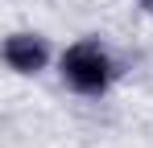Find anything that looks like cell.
<instances>
[{
	"mask_svg": "<svg viewBox=\"0 0 153 148\" xmlns=\"http://www.w3.org/2000/svg\"><path fill=\"white\" fill-rule=\"evenodd\" d=\"M4 62H8V70H17V74H37V70H46V62H50V45L37 33H13L4 41Z\"/></svg>",
	"mask_w": 153,
	"mask_h": 148,
	"instance_id": "cell-2",
	"label": "cell"
},
{
	"mask_svg": "<svg viewBox=\"0 0 153 148\" xmlns=\"http://www.w3.org/2000/svg\"><path fill=\"white\" fill-rule=\"evenodd\" d=\"M58 66H62L66 86L79 91V95H103V91L112 86V78H116L112 53H108L100 41H91V37H83V41H75V45H66Z\"/></svg>",
	"mask_w": 153,
	"mask_h": 148,
	"instance_id": "cell-1",
	"label": "cell"
}]
</instances>
